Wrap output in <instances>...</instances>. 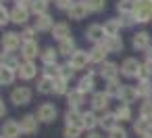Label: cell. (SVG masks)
I'll list each match as a JSON object with an SVG mask.
<instances>
[{
  "instance_id": "39",
  "label": "cell",
  "mask_w": 152,
  "mask_h": 138,
  "mask_svg": "<svg viewBox=\"0 0 152 138\" xmlns=\"http://www.w3.org/2000/svg\"><path fill=\"white\" fill-rule=\"evenodd\" d=\"M73 71H75V69H73L71 65H61V71H58V77H61V80H65V82H69V80L73 77Z\"/></svg>"
},
{
  "instance_id": "27",
  "label": "cell",
  "mask_w": 152,
  "mask_h": 138,
  "mask_svg": "<svg viewBox=\"0 0 152 138\" xmlns=\"http://www.w3.org/2000/svg\"><path fill=\"white\" fill-rule=\"evenodd\" d=\"M2 67H9V69H19L21 67V63L17 61V57L13 55V52H2Z\"/></svg>"
},
{
  "instance_id": "14",
  "label": "cell",
  "mask_w": 152,
  "mask_h": 138,
  "mask_svg": "<svg viewBox=\"0 0 152 138\" xmlns=\"http://www.w3.org/2000/svg\"><path fill=\"white\" fill-rule=\"evenodd\" d=\"M21 55H23L25 61H34V59L38 57V42H36V40H34V42H23Z\"/></svg>"
},
{
  "instance_id": "53",
  "label": "cell",
  "mask_w": 152,
  "mask_h": 138,
  "mask_svg": "<svg viewBox=\"0 0 152 138\" xmlns=\"http://www.w3.org/2000/svg\"><path fill=\"white\" fill-rule=\"evenodd\" d=\"M88 138H102V136H100V134H96V132H92V134H90Z\"/></svg>"
},
{
  "instance_id": "7",
  "label": "cell",
  "mask_w": 152,
  "mask_h": 138,
  "mask_svg": "<svg viewBox=\"0 0 152 138\" xmlns=\"http://www.w3.org/2000/svg\"><path fill=\"white\" fill-rule=\"evenodd\" d=\"M140 63H137V59H125L123 61V65H121V73L125 75V77H133V75H137L140 73Z\"/></svg>"
},
{
  "instance_id": "23",
  "label": "cell",
  "mask_w": 152,
  "mask_h": 138,
  "mask_svg": "<svg viewBox=\"0 0 152 138\" xmlns=\"http://www.w3.org/2000/svg\"><path fill=\"white\" fill-rule=\"evenodd\" d=\"M106 105H108V94H106V92H96V94L92 96V107H94L96 111L106 109Z\"/></svg>"
},
{
  "instance_id": "55",
  "label": "cell",
  "mask_w": 152,
  "mask_h": 138,
  "mask_svg": "<svg viewBox=\"0 0 152 138\" xmlns=\"http://www.w3.org/2000/svg\"><path fill=\"white\" fill-rule=\"evenodd\" d=\"M146 67H148V69L152 71V61H148V63H146Z\"/></svg>"
},
{
  "instance_id": "51",
  "label": "cell",
  "mask_w": 152,
  "mask_h": 138,
  "mask_svg": "<svg viewBox=\"0 0 152 138\" xmlns=\"http://www.w3.org/2000/svg\"><path fill=\"white\" fill-rule=\"evenodd\" d=\"M15 2H17V7H23V9H31V2H34V0H15Z\"/></svg>"
},
{
  "instance_id": "3",
  "label": "cell",
  "mask_w": 152,
  "mask_h": 138,
  "mask_svg": "<svg viewBox=\"0 0 152 138\" xmlns=\"http://www.w3.org/2000/svg\"><path fill=\"white\" fill-rule=\"evenodd\" d=\"M36 117H38L40 121H44V123H50V121H54V119H56V107H54L52 103H44V105H40V107H38Z\"/></svg>"
},
{
  "instance_id": "20",
  "label": "cell",
  "mask_w": 152,
  "mask_h": 138,
  "mask_svg": "<svg viewBox=\"0 0 152 138\" xmlns=\"http://www.w3.org/2000/svg\"><path fill=\"white\" fill-rule=\"evenodd\" d=\"M27 19H29V11H27V9L15 7V9L11 11V21H13V23H19V25H21V23H25Z\"/></svg>"
},
{
  "instance_id": "24",
  "label": "cell",
  "mask_w": 152,
  "mask_h": 138,
  "mask_svg": "<svg viewBox=\"0 0 152 138\" xmlns=\"http://www.w3.org/2000/svg\"><path fill=\"white\" fill-rule=\"evenodd\" d=\"M52 36H54L58 42L71 38V36H69V25H67V23H56V25L52 27Z\"/></svg>"
},
{
  "instance_id": "10",
  "label": "cell",
  "mask_w": 152,
  "mask_h": 138,
  "mask_svg": "<svg viewBox=\"0 0 152 138\" xmlns=\"http://www.w3.org/2000/svg\"><path fill=\"white\" fill-rule=\"evenodd\" d=\"M88 63H90V52H86V50H77V52L71 57V61H69V65H71L73 69H83Z\"/></svg>"
},
{
  "instance_id": "26",
  "label": "cell",
  "mask_w": 152,
  "mask_h": 138,
  "mask_svg": "<svg viewBox=\"0 0 152 138\" xmlns=\"http://www.w3.org/2000/svg\"><path fill=\"white\" fill-rule=\"evenodd\" d=\"M77 90L79 92H92L94 90V73H88V75H83L81 80H79V86H77Z\"/></svg>"
},
{
  "instance_id": "47",
  "label": "cell",
  "mask_w": 152,
  "mask_h": 138,
  "mask_svg": "<svg viewBox=\"0 0 152 138\" xmlns=\"http://www.w3.org/2000/svg\"><path fill=\"white\" fill-rule=\"evenodd\" d=\"M150 75H152V71H150L146 65H142V67H140V73H137V77H140L142 82H148V77H150Z\"/></svg>"
},
{
  "instance_id": "52",
  "label": "cell",
  "mask_w": 152,
  "mask_h": 138,
  "mask_svg": "<svg viewBox=\"0 0 152 138\" xmlns=\"http://www.w3.org/2000/svg\"><path fill=\"white\" fill-rule=\"evenodd\" d=\"M4 113H7V107H4V103H2V105H0V115L4 117Z\"/></svg>"
},
{
  "instance_id": "57",
  "label": "cell",
  "mask_w": 152,
  "mask_h": 138,
  "mask_svg": "<svg viewBox=\"0 0 152 138\" xmlns=\"http://www.w3.org/2000/svg\"><path fill=\"white\" fill-rule=\"evenodd\" d=\"M2 2H4V0H2Z\"/></svg>"
},
{
  "instance_id": "2",
  "label": "cell",
  "mask_w": 152,
  "mask_h": 138,
  "mask_svg": "<svg viewBox=\"0 0 152 138\" xmlns=\"http://www.w3.org/2000/svg\"><path fill=\"white\" fill-rule=\"evenodd\" d=\"M29 100H31V90H29L27 86H19V88H15V90L11 92V103L17 105V107H23V105H27Z\"/></svg>"
},
{
  "instance_id": "40",
  "label": "cell",
  "mask_w": 152,
  "mask_h": 138,
  "mask_svg": "<svg viewBox=\"0 0 152 138\" xmlns=\"http://www.w3.org/2000/svg\"><path fill=\"white\" fill-rule=\"evenodd\" d=\"M137 94L144 96V98H148V96L152 94V86H150V82H140V86H137Z\"/></svg>"
},
{
  "instance_id": "4",
  "label": "cell",
  "mask_w": 152,
  "mask_h": 138,
  "mask_svg": "<svg viewBox=\"0 0 152 138\" xmlns=\"http://www.w3.org/2000/svg\"><path fill=\"white\" fill-rule=\"evenodd\" d=\"M86 38L92 40L94 44H104L106 40V32H104V25H90L88 32H86Z\"/></svg>"
},
{
  "instance_id": "17",
  "label": "cell",
  "mask_w": 152,
  "mask_h": 138,
  "mask_svg": "<svg viewBox=\"0 0 152 138\" xmlns=\"http://www.w3.org/2000/svg\"><path fill=\"white\" fill-rule=\"evenodd\" d=\"M52 27H54V23H52V17L48 13L38 15V19H36V30L38 32H52Z\"/></svg>"
},
{
  "instance_id": "18",
  "label": "cell",
  "mask_w": 152,
  "mask_h": 138,
  "mask_svg": "<svg viewBox=\"0 0 152 138\" xmlns=\"http://www.w3.org/2000/svg\"><path fill=\"white\" fill-rule=\"evenodd\" d=\"M36 73H38V67H36L31 61L21 63V67H19V75H21V80H31V77H36Z\"/></svg>"
},
{
  "instance_id": "49",
  "label": "cell",
  "mask_w": 152,
  "mask_h": 138,
  "mask_svg": "<svg viewBox=\"0 0 152 138\" xmlns=\"http://www.w3.org/2000/svg\"><path fill=\"white\" fill-rule=\"evenodd\" d=\"M73 4H75L73 0H56V7H58V9H63V11H69Z\"/></svg>"
},
{
  "instance_id": "13",
  "label": "cell",
  "mask_w": 152,
  "mask_h": 138,
  "mask_svg": "<svg viewBox=\"0 0 152 138\" xmlns=\"http://www.w3.org/2000/svg\"><path fill=\"white\" fill-rule=\"evenodd\" d=\"M108 55V48L104 44H96L92 50H90V63H106L104 57Z\"/></svg>"
},
{
  "instance_id": "11",
  "label": "cell",
  "mask_w": 152,
  "mask_h": 138,
  "mask_svg": "<svg viewBox=\"0 0 152 138\" xmlns=\"http://www.w3.org/2000/svg\"><path fill=\"white\" fill-rule=\"evenodd\" d=\"M65 121H67V125L83 128V113H79L77 109H69V111L65 113Z\"/></svg>"
},
{
  "instance_id": "36",
  "label": "cell",
  "mask_w": 152,
  "mask_h": 138,
  "mask_svg": "<svg viewBox=\"0 0 152 138\" xmlns=\"http://www.w3.org/2000/svg\"><path fill=\"white\" fill-rule=\"evenodd\" d=\"M100 123V119L90 111V113H83V128H88V130H92V128H96Z\"/></svg>"
},
{
  "instance_id": "35",
  "label": "cell",
  "mask_w": 152,
  "mask_h": 138,
  "mask_svg": "<svg viewBox=\"0 0 152 138\" xmlns=\"http://www.w3.org/2000/svg\"><path fill=\"white\" fill-rule=\"evenodd\" d=\"M115 115H117V119H121V121H129V119H131V109H129V105H121V107L115 111Z\"/></svg>"
},
{
  "instance_id": "21",
  "label": "cell",
  "mask_w": 152,
  "mask_h": 138,
  "mask_svg": "<svg viewBox=\"0 0 152 138\" xmlns=\"http://www.w3.org/2000/svg\"><path fill=\"white\" fill-rule=\"evenodd\" d=\"M121 19H110L104 23V32H106V38H117L119 32H121Z\"/></svg>"
},
{
  "instance_id": "37",
  "label": "cell",
  "mask_w": 152,
  "mask_h": 138,
  "mask_svg": "<svg viewBox=\"0 0 152 138\" xmlns=\"http://www.w3.org/2000/svg\"><path fill=\"white\" fill-rule=\"evenodd\" d=\"M121 90H123V86H119L117 82H108V86H106L104 92L108 94V98H110V96H117V98H119V96H121Z\"/></svg>"
},
{
  "instance_id": "41",
  "label": "cell",
  "mask_w": 152,
  "mask_h": 138,
  "mask_svg": "<svg viewBox=\"0 0 152 138\" xmlns=\"http://www.w3.org/2000/svg\"><path fill=\"white\" fill-rule=\"evenodd\" d=\"M140 117H144V119H152V100H146V103L142 105Z\"/></svg>"
},
{
  "instance_id": "38",
  "label": "cell",
  "mask_w": 152,
  "mask_h": 138,
  "mask_svg": "<svg viewBox=\"0 0 152 138\" xmlns=\"http://www.w3.org/2000/svg\"><path fill=\"white\" fill-rule=\"evenodd\" d=\"M83 2H86L88 9L94 11V13H98V11H102V9L106 7V0H83Z\"/></svg>"
},
{
  "instance_id": "25",
  "label": "cell",
  "mask_w": 152,
  "mask_h": 138,
  "mask_svg": "<svg viewBox=\"0 0 152 138\" xmlns=\"http://www.w3.org/2000/svg\"><path fill=\"white\" fill-rule=\"evenodd\" d=\"M77 50H75V40L73 38H67V40H63L61 44H58V55H75Z\"/></svg>"
},
{
  "instance_id": "6",
  "label": "cell",
  "mask_w": 152,
  "mask_h": 138,
  "mask_svg": "<svg viewBox=\"0 0 152 138\" xmlns=\"http://www.w3.org/2000/svg\"><path fill=\"white\" fill-rule=\"evenodd\" d=\"M21 123L15 121V119H9L4 125H2V138H19L21 136Z\"/></svg>"
},
{
  "instance_id": "8",
  "label": "cell",
  "mask_w": 152,
  "mask_h": 138,
  "mask_svg": "<svg viewBox=\"0 0 152 138\" xmlns=\"http://www.w3.org/2000/svg\"><path fill=\"white\" fill-rule=\"evenodd\" d=\"M119 71H121V69H119L115 63H108V61H106V63L100 65V75H102L104 80H108V82H117Z\"/></svg>"
},
{
  "instance_id": "9",
  "label": "cell",
  "mask_w": 152,
  "mask_h": 138,
  "mask_svg": "<svg viewBox=\"0 0 152 138\" xmlns=\"http://www.w3.org/2000/svg\"><path fill=\"white\" fill-rule=\"evenodd\" d=\"M131 44H133L135 50H150V34L137 32V34L133 36V40H131Z\"/></svg>"
},
{
  "instance_id": "44",
  "label": "cell",
  "mask_w": 152,
  "mask_h": 138,
  "mask_svg": "<svg viewBox=\"0 0 152 138\" xmlns=\"http://www.w3.org/2000/svg\"><path fill=\"white\" fill-rule=\"evenodd\" d=\"M65 92H67V82L61 80V77H56V82H54V94H65Z\"/></svg>"
},
{
  "instance_id": "50",
  "label": "cell",
  "mask_w": 152,
  "mask_h": 138,
  "mask_svg": "<svg viewBox=\"0 0 152 138\" xmlns=\"http://www.w3.org/2000/svg\"><path fill=\"white\" fill-rule=\"evenodd\" d=\"M121 23H123V25H127V27H129V25H133V23H135V17H133V13H127V15H123V21H121Z\"/></svg>"
},
{
  "instance_id": "48",
  "label": "cell",
  "mask_w": 152,
  "mask_h": 138,
  "mask_svg": "<svg viewBox=\"0 0 152 138\" xmlns=\"http://www.w3.org/2000/svg\"><path fill=\"white\" fill-rule=\"evenodd\" d=\"M34 34H36V30H31V27H27V30H23V34H21V38H23V42H34Z\"/></svg>"
},
{
  "instance_id": "5",
  "label": "cell",
  "mask_w": 152,
  "mask_h": 138,
  "mask_svg": "<svg viewBox=\"0 0 152 138\" xmlns=\"http://www.w3.org/2000/svg\"><path fill=\"white\" fill-rule=\"evenodd\" d=\"M21 36L19 34H15V32H9V34H4V38H2V46H4V50L7 52H15L19 46H23L21 44Z\"/></svg>"
},
{
  "instance_id": "1",
  "label": "cell",
  "mask_w": 152,
  "mask_h": 138,
  "mask_svg": "<svg viewBox=\"0 0 152 138\" xmlns=\"http://www.w3.org/2000/svg\"><path fill=\"white\" fill-rule=\"evenodd\" d=\"M133 17L137 23H148L152 19V0H135Z\"/></svg>"
},
{
  "instance_id": "22",
  "label": "cell",
  "mask_w": 152,
  "mask_h": 138,
  "mask_svg": "<svg viewBox=\"0 0 152 138\" xmlns=\"http://www.w3.org/2000/svg\"><path fill=\"white\" fill-rule=\"evenodd\" d=\"M54 77H48V75H44L40 82H38V92H42V94H50V92H54Z\"/></svg>"
},
{
  "instance_id": "19",
  "label": "cell",
  "mask_w": 152,
  "mask_h": 138,
  "mask_svg": "<svg viewBox=\"0 0 152 138\" xmlns=\"http://www.w3.org/2000/svg\"><path fill=\"white\" fill-rule=\"evenodd\" d=\"M140 94H137V88L135 86H123V90H121V103L123 105H129V103H133L135 98H137Z\"/></svg>"
},
{
  "instance_id": "16",
  "label": "cell",
  "mask_w": 152,
  "mask_h": 138,
  "mask_svg": "<svg viewBox=\"0 0 152 138\" xmlns=\"http://www.w3.org/2000/svg\"><path fill=\"white\" fill-rule=\"evenodd\" d=\"M88 13H90V9H88L86 2H75V4L69 9V17H71V19H83Z\"/></svg>"
},
{
  "instance_id": "46",
  "label": "cell",
  "mask_w": 152,
  "mask_h": 138,
  "mask_svg": "<svg viewBox=\"0 0 152 138\" xmlns=\"http://www.w3.org/2000/svg\"><path fill=\"white\" fill-rule=\"evenodd\" d=\"M11 21V13H9V9L2 4V9H0V23H2V25H7Z\"/></svg>"
},
{
  "instance_id": "33",
  "label": "cell",
  "mask_w": 152,
  "mask_h": 138,
  "mask_svg": "<svg viewBox=\"0 0 152 138\" xmlns=\"http://www.w3.org/2000/svg\"><path fill=\"white\" fill-rule=\"evenodd\" d=\"M56 55H58V50H54V48H46V50L42 52V61H44L46 65H56Z\"/></svg>"
},
{
  "instance_id": "43",
  "label": "cell",
  "mask_w": 152,
  "mask_h": 138,
  "mask_svg": "<svg viewBox=\"0 0 152 138\" xmlns=\"http://www.w3.org/2000/svg\"><path fill=\"white\" fill-rule=\"evenodd\" d=\"M79 132L81 128H73V125H65V138H79Z\"/></svg>"
},
{
  "instance_id": "32",
  "label": "cell",
  "mask_w": 152,
  "mask_h": 138,
  "mask_svg": "<svg viewBox=\"0 0 152 138\" xmlns=\"http://www.w3.org/2000/svg\"><path fill=\"white\" fill-rule=\"evenodd\" d=\"M133 4H135V0H119L117 2V11L127 15V13H133Z\"/></svg>"
},
{
  "instance_id": "34",
  "label": "cell",
  "mask_w": 152,
  "mask_h": 138,
  "mask_svg": "<svg viewBox=\"0 0 152 138\" xmlns=\"http://www.w3.org/2000/svg\"><path fill=\"white\" fill-rule=\"evenodd\" d=\"M69 105H71V109H77L79 105H81V100H83V92H79V90H73V92H69Z\"/></svg>"
},
{
  "instance_id": "31",
  "label": "cell",
  "mask_w": 152,
  "mask_h": 138,
  "mask_svg": "<svg viewBox=\"0 0 152 138\" xmlns=\"http://www.w3.org/2000/svg\"><path fill=\"white\" fill-rule=\"evenodd\" d=\"M31 11L36 13V17H38V15H46V11H48V0H34V2H31Z\"/></svg>"
},
{
  "instance_id": "45",
  "label": "cell",
  "mask_w": 152,
  "mask_h": 138,
  "mask_svg": "<svg viewBox=\"0 0 152 138\" xmlns=\"http://www.w3.org/2000/svg\"><path fill=\"white\" fill-rule=\"evenodd\" d=\"M108 134H110L108 138H127V132H125L121 125H117V128H115V130H110Z\"/></svg>"
},
{
  "instance_id": "42",
  "label": "cell",
  "mask_w": 152,
  "mask_h": 138,
  "mask_svg": "<svg viewBox=\"0 0 152 138\" xmlns=\"http://www.w3.org/2000/svg\"><path fill=\"white\" fill-rule=\"evenodd\" d=\"M58 71H61V65H46V69H44V75H48V77H58Z\"/></svg>"
},
{
  "instance_id": "12",
  "label": "cell",
  "mask_w": 152,
  "mask_h": 138,
  "mask_svg": "<svg viewBox=\"0 0 152 138\" xmlns=\"http://www.w3.org/2000/svg\"><path fill=\"white\" fill-rule=\"evenodd\" d=\"M38 117L36 115H25L23 119H21V130H23V134H36L38 132Z\"/></svg>"
},
{
  "instance_id": "15",
  "label": "cell",
  "mask_w": 152,
  "mask_h": 138,
  "mask_svg": "<svg viewBox=\"0 0 152 138\" xmlns=\"http://www.w3.org/2000/svg\"><path fill=\"white\" fill-rule=\"evenodd\" d=\"M133 130H135V134H140V136H148V134H152V119H144V117H140V119L133 123Z\"/></svg>"
},
{
  "instance_id": "28",
  "label": "cell",
  "mask_w": 152,
  "mask_h": 138,
  "mask_svg": "<svg viewBox=\"0 0 152 138\" xmlns=\"http://www.w3.org/2000/svg\"><path fill=\"white\" fill-rule=\"evenodd\" d=\"M117 121H119V119H117V115H115V113H106V115H102V117H100V125H102L104 130H108V132L117 128Z\"/></svg>"
},
{
  "instance_id": "29",
  "label": "cell",
  "mask_w": 152,
  "mask_h": 138,
  "mask_svg": "<svg viewBox=\"0 0 152 138\" xmlns=\"http://www.w3.org/2000/svg\"><path fill=\"white\" fill-rule=\"evenodd\" d=\"M104 46L108 48V52H119L123 48V40L117 36V38H106L104 40Z\"/></svg>"
},
{
  "instance_id": "30",
  "label": "cell",
  "mask_w": 152,
  "mask_h": 138,
  "mask_svg": "<svg viewBox=\"0 0 152 138\" xmlns=\"http://www.w3.org/2000/svg\"><path fill=\"white\" fill-rule=\"evenodd\" d=\"M0 82H2V86H11L15 82V71L9 69V67H2V71H0Z\"/></svg>"
},
{
  "instance_id": "56",
  "label": "cell",
  "mask_w": 152,
  "mask_h": 138,
  "mask_svg": "<svg viewBox=\"0 0 152 138\" xmlns=\"http://www.w3.org/2000/svg\"><path fill=\"white\" fill-rule=\"evenodd\" d=\"M142 138H152V134H148V136H142Z\"/></svg>"
},
{
  "instance_id": "54",
  "label": "cell",
  "mask_w": 152,
  "mask_h": 138,
  "mask_svg": "<svg viewBox=\"0 0 152 138\" xmlns=\"http://www.w3.org/2000/svg\"><path fill=\"white\" fill-rule=\"evenodd\" d=\"M148 61H152V46H150V50H148Z\"/></svg>"
}]
</instances>
